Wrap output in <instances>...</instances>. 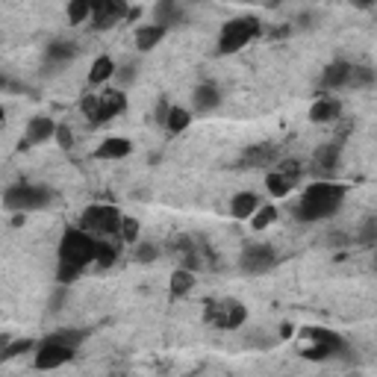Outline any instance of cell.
Returning <instances> with one entry per match:
<instances>
[{
    "instance_id": "cell-36",
    "label": "cell",
    "mask_w": 377,
    "mask_h": 377,
    "mask_svg": "<svg viewBox=\"0 0 377 377\" xmlns=\"http://www.w3.org/2000/svg\"><path fill=\"white\" fill-rule=\"evenodd\" d=\"M157 257H159L157 245H150V242H136V250H133V259H136V262H153Z\"/></svg>"
},
{
    "instance_id": "cell-16",
    "label": "cell",
    "mask_w": 377,
    "mask_h": 377,
    "mask_svg": "<svg viewBox=\"0 0 377 377\" xmlns=\"http://www.w3.org/2000/svg\"><path fill=\"white\" fill-rule=\"evenodd\" d=\"M339 157H342V142H327V145L315 148L313 162L321 174H333V169L339 165Z\"/></svg>"
},
{
    "instance_id": "cell-37",
    "label": "cell",
    "mask_w": 377,
    "mask_h": 377,
    "mask_svg": "<svg viewBox=\"0 0 377 377\" xmlns=\"http://www.w3.org/2000/svg\"><path fill=\"white\" fill-rule=\"evenodd\" d=\"M57 145H59L62 150H71V148H74V133H71V127H68V124H59V127H57Z\"/></svg>"
},
{
    "instance_id": "cell-34",
    "label": "cell",
    "mask_w": 377,
    "mask_h": 377,
    "mask_svg": "<svg viewBox=\"0 0 377 377\" xmlns=\"http://www.w3.org/2000/svg\"><path fill=\"white\" fill-rule=\"evenodd\" d=\"M80 274H83L80 265H74V262H62V259H59V269H57V280H59V286L74 283Z\"/></svg>"
},
{
    "instance_id": "cell-19",
    "label": "cell",
    "mask_w": 377,
    "mask_h": 377,
    "mask_svg": "<svg viewBox=\"0 0 377 377\" xmlns=\"http://www.w3.org/2000/svg\"><path fill=\"white\" fill-rule=\"evenodd\" d=\"M183 21V9H180L177 0H157V6H153V24H162V27H177Z\"/></svg>"
},
{
    "instance_id": "cell-24",
    "label": "cell",
    "mask_w": 377,
    "mask_h": 377,
    "mask_svg": "<svg viewBox=\"0 0 377 377\" xmlns=\"http://www.w3.org/2000/svg\"><path fill=\"white\" fill-rule=\"evenodd\" d=\"M189 124H192V113L183 106H171V113H169V121H165V130H169L171 136H180L183 130H189Z\"/></svg>"
},
{
    "instance_id": "cell-21",
    "label": "cell",
    "mask_w": 377,
    "mask_h": 377,
    "mask_svg": "<svg viewBox=\"0 0 377 377\" xmlns=\"http://www.w3.org/2000/svg\"><path fill=\"white\" fill-rule=\"evenodd\" d=\"M115 71H118V65L113 62V57H97L89 71V86H104L106 80L115 77Z\"/></svg>"
},
{
    "instance_id": "cell-4",
    "label": "cell",
    "mask_w": 377,
    "mask_h": 377,
    "mask_svg": "<svg viewBox=\"0 0 377 377\" xmlns=\"http://www.w3.org/2000/svg\"><path fill=\"white\" fill-rule=\"evenodd\" d=\"M121 221H124V215L118 213V206L92 204L83 209L80 227L89 230L92 236H121Z\"/></svg>"
},
{
    "instance_id": "cell-9",
    "label": "cell",
    "mask_w": 377,
    "mask_h": 377,
    "mask_svg": "<svg viewBox=\"0 0 377 377\" xmlns=\"http://www.w3.org/2000/svg\"><path fill=\"white\" fill-rule=\"evenodd\" d=\"M130 0H92V27L94 30H109L118 21H127Z\"/></svg>"
},
{
    "instance_id": "cell-6",
    "label": "cell",
    "mask_w": 377,
    "mask_h": 377,
    "mask_svg": "<svg viewBox=\"0 0 377 377\" xmlns=\"http://www.w3.org/2000/svg\"><path fill=\"white\" fill-rule=\"evenodd\" d=\"M50 189L48 186H33V183H18L9 186L3 192V206L12 209V213H33V209H41L50 204Z\"/></svg>"
},
{
    "instance_id": "cell-15",
    "label": "cell",
    "mask_w": 377,
    "mask_h": 377,
    "mask_svg": "<svg viewBox=\"0 0 377 377\" xmlns=\"http://www.w3.org/2000/svg\"><path fill=\"white\" fill-rule=\"evenodd\" d=\"M130 153H133V142L124 136H109L94 148L97 159H124V157H130Z\"/></svg>"
},
{
    "instance_id": "cell-22",
    "label": "cell",
    "mask_w": 377,
    "mask_h": 377,
    "mask_svg": "<svg viewBox=\"0 0 377 377\" xmlns=\"http://www.w3.org/2000/svg\"><path fill=\"white\" fill-rule=\"evenodd\" d=\"M274 159V148L271 145H250L242 153V165L245 169H254V165H269Z\"/></svg>"
},
{
    "instance_id": "cell-26",
    "label": "cell",
    "mask_w": 377,
    "mask_h": 377,
    "mask_svg": "<svg viewBox=\"0 0 377 377\" xmlns=\"http://www.w3.org/2000/svg\"><path fill=\"white\" fill-rule=\"evenodd\" d=\"M89 333L86 330H77V327H65V330H57V333H50V342H59V345H68V348H80L83 342H86Z\"/></svg>"
},
{
    "instance_id": "cell-8",
    "label": "cell",
    "mask_w": 377,
    "mask_h": 377,
    "mask_svg": "<svg viewBox=\"0 0 377 377\" xmlns=\"http://www.w3.org/2000/svg\"><path fill=\"white\" fill-rule=\"evenodd\" d=\"M277 262H280V259H277V250L271 245H265V242H250V245H245V250L239 254V269L245 274H254V277L271 271Z\"/></svg>"
},
{
    "instance_id": "cell-41",
    "label": "cell",
    "mask_w": 377,
    "mask_h": 377,
    "mask_svg": "<svg viewBox=\"0 0 377 377\" xmlns=\"http://www.w3.org/2000/svg\"><path fill=\"white\" fill-rule=\"evenodd\" d=\"M292 333H295V327H292V325H289V321H283V325H280V336H283V339H289V336H292Z\"/></svg>"
},
{
    "instance_id": "cell-40",
    "label": "cell",
    "mask_w": 377,
    "mask_h": 377,
    "mask_svg": "<svg viewBox=\"0 0 377 377\" xmlns=\"http://www.w3.org/2000/svg\"><path fill=\"white\" fill-rule=\"evenodd\" d=\"M169 113H171V104L165 101V97H159L157 109H153V118H157V124H162V127H165V121H169Z\"/></svg>"
},
{
    "instance_id": "cell-45",
    "label": "cell",
    "mask_w": 377,
    "mask_h": 377,
    "mask_svg": "<svg viewBox=\"0 0 377 377\" xmlns=\"http://www.w3.org/2000/svg\"><path fill=\"white\" fill-rule=\"evenodd\" d=\"M374 269H377V245H374Z\"/></svg>"
},
{
    "instance_id": "cell-10",
    "label": "cell",
    "mask_w": 377,
    "mask_h": 377,
    "mask_svg": "<svg viewBox=\"0 0 377 377\" xmlns=\"http://www.w3.org/2000/svg\"><path fill=\"white\" fill-rule=\"evenodd\" d=\"M74 354H77V348H68V345H59V342L45 339V342L36 348V369L53 371V369L65 366V362H71Z\"/></svg>"
},
{
    "instance_id": "cell-18",
    "label": "cell",
    "mask_w": 377,
    "mask_h": 377,
    "mask_svg": "<svg viewBox=\"0 0 377 377\" xmlns=\"http://www.w3.org/2000/svg\"><path fill=\"white\" fill-rule=\"evenodd\" d=\"M259 206L262 204L254 192H239V194H233V201H230V215L236 221H248V218H254V213Z\"/></svg>"
},
{
    "instance_id": "cell-28",
    "label": "cell",
    "mask_w": 377,
    "mask_h": 377,
    "mask_svg": "<svg viewBox=\"0 0 377 377\" xmlns=\"http://www.w3.org/2000/svg\"><path fill=\"white\" fill-rule=\"evenodd\" d=\"M33 348H36V342H33V339H15V342H6L3 348H0V360L9 362V360L21 357V354H30Z\"/></svg>"
},
{
    "instance_id": "cell-1",
    "label": "cell",
    "mask_w": 377,
    "mask_h": 377,
    "mask_svg": "<svg viewBox=\"0 0 377 377\" xmlns=\"http://www.w3.org/2000/svg\"><path fill=\"white\" fill-rule=\"evenodd\" d=\"M348 189L342 183H333V180H315L301 192V201L295 206V218L306 221V225H315V221H325L330 215H336L342 204H345Z\"/></svg>"
},
{
    "instance_id": "cell-13",
    "label": "cell",
    "mask_w": 377,
    "mask_h": 377,
    "mask_svg": "<svg viewBox=\"0 0 377 377\" xmlns=\"http://www.w3.org/2000/svg\"><path fill=\"white\" fill-rule=\"evenodd\" d=\"M339 118H342V101H336V97H330V94H321L310 106L313 124H336Z\"/></svg>"
},
{
    "instance_id": "cell-23",
    "label": "cell",
    "mask_w": 377,
    "mask_h": 377,
    "mask_svg": "<svg viewBox=\"0 0 377 377\" xmlns=\"http://www.w3.org/2000/svg\"><path fill=\"white\" fill-rule=\"evenodd\" d=\"M192 289H194V271L177 269V271L171 274V295H174V298H186Z\"/></svg>"
},
{
    "instance_id": "cell-33",
    "label": "cell",
    "mask_w": 377,
    "mask_h": 377,
    "mask_svg": "<svg viewBox=\"0 0 377 377\" xmlns=\"http://www.w3.org/2000/svg\"><path fill=\"white\" fill-rule=\"evenodd\" d=\"M118 259V250H115V245H109V242H104V239H97V257H94V262L101 265V269H109Z\"/></svg>"
},
{
    "instance_id": "cell-35",
    "label": "cell",
    "mask_w": 377,
    "mask_h": 377,
    "mask_svg": "<svg viewBox=\"0 0 377 377\" xmlns=\"http://www.w3.org/2000/svg\"><path fill=\"white\" fill-rule=\"evenodd\" d=\"M138 233H142L138 221L130 218V215H124V221H121V239H124V242H130V245H136V242H138Z\"/></svg>"
},
{
    "instance_id": "cell-7",
    "label": "cell",
    "mask_w": 377,
    "mask_h": 377,
    "mask_svg": "<svg viewBox=\"0 0 377 377\" xmlns=\"http://www.w3.org/2000/svg\"><path fill=\"white\" fill-rule=\"evenodd\" d=\"M204 321L221 330H236L248 321V306L242 301H209L204 306Z\"/></svg>"
},
{
    "instance_id": "cell-29",
    "label": "cell",
    "mask_w": 377,
    "mask_h": 377,
    "mask_svg": "<svg viewBox=\"0 0 377 377\" xmlns=\"http://www.w3.org/2000/svg\"><path fill=\"white\" fill-rule=\"evenodd\" d=\"M274 221H277V206L265 204V206H259L257 213H254V218H250V227L259 233V230H265V227H271Z\"/></svg>"
},
{
    "instance_id": "cell-5",
    "label": "cell",
    "mask_w": 377,
    "mask_h": 377,
    "mask_svg": "<svg viewBox=\"0 0 377 377\" xmlns=\"http://www.w3.org/2000/svg\"><path fill=\"white\" fill-rule=\"evenodd\" d=\"M304 336V357L306 360H327L333 354H342L345 351V339L339 336V333L333 330H325V327H304L301 330Z\"/></svg>"
},
{
    "instance_id": "cell-11",
    "label": "cell",
    "mask_w": 377,
    "mask_h": 377,
    "mask_svg": "<svg viewBox=\"0 0 377 377\" xmlns=\"http://www.w3.org/2000/svg\"><path fill=\"white\" fill-rule=\"evenodd\" d=\"M124 109H127V94H124V89H106V92H101V106H97V113L89 124L92 127H101V124L118 118Z\"/></svg>"
},
{
    "instance_id": "cell-30",
    "label": "cell",
    "mask_w": 377,
    "mask_h": 377,
    "mask_svg": "<svg viewBox=\"0 0 377 377\" xmlns=\"http://www.w3.org/2000/svg\"><path fill=\"white\" fill-rule=\"evenodd\" d=\"M86 18H92V0H68V21L83 24Z\"/></svg>"
},
{
    "instance_id": "cell-17",
    "label": "cell",
    "mask_w": 377,
    "mask_h": 377,
    "mask_svg": "<svg viewBox=\"0 0 377 377\" xmlns=\"http://www.w3.org/2000/svg\"><path fill=\"white\" fill-rule=\"evenodd\" d=\"M192 104H194L198 113H213V109H218L221 106L218 86H215V83H201V86L194 89V94H192Z\"/></svg>"
},
{
    "instance_id": "cell-3",
    "label": "cell",
    "mask_w": 377,
    "mask_h": 377,
    "mask_svg": "<svg viewBox=\"0 0 377 377\" xmlns=\"http://www.w3.org/2000/svg\"><path fill=\"white\" fill-rule=\"evenodd\" d=\"M259 21L257 18H233L227 21L225 27H221V36H218V53L221 57H230V53H239L242 48H248V41L250 38H257L259 36Z\"/></svg>"
},
{
    "instance_id": "cell-12",
    "label": "cell",
    "mask_w": 377,
    "mask_h": 377,
    "mask_svg": "<svg viewBox=\"0 0 377 377\" xmlns=\"http://www.w3.org/2000/svg\"><path fill=\"white\" fill-rule=\"evenodd\" d=\"M57 127H59V124L53 121L50 115L30 118V124H27V130H24L27 145H45V142H50V138H57Z\"/></svg>"
},
{
    "instance_id": "cell-2",
    "label": "cell",
    "mask_w": 377,
    "mask_h": 377,
    "mask_svg": "<svg viewBox=\"0 0 377 377\" xmlns=\"http://www.w3.org/2000/svg\"><path fill=\"white\" fill-rule=\"evenodd\" d=\"M97 257V239L83 230V227H68L62 233V242H59V259L62 262H74L80 265V269H86V265H92Z\"/></svg>"
},
{
    "instance_id": "cell-44",
    "label": "cell",
    "mask_w": 377,
    "mask_h": 377,
    "mask_svg": "<svg viewBox=\"0 0 377 377\" xmlns=\"http://www.w3.org/2000/svg\"><path fill=\"white\" fill-rule=\"evenodd\" d=\"M262 3H265V6H271V9H274L277 3H280V0H262Z\"/></svg>"
},
{
    "instance_id": "cell-39",
    "label": "cell",
    "mask_w": 377,
    "mask_h": 377,
    "mask_svg": "<svg viewBox=\"0 0 377 377\" xmlns=\"http://www.w3.org/2000/svg\"><path fill=\"white\" fill-rule=\"evenodd\" d=\"M277 171H283L286 177H292V180L298 183V177H301V171H304V165H301L298 159H283V162H280V169H277Z\"/></svg>"
},
{
    "instance_id": "cell-32",
    "label": "cell",
    "mask_w": 377,
    "mask_h": 377,
    "mask_svg": "<svg viewBox=\"0 0 377 377\" xmlns=\"http://www.w3.org/2000/svg\"><path fill=\"white\" fill-rule=\"evenodd\" d=\"M374 80H377V74L371 71V68L354 65V71H351V80H348V86H354V89H366V86H371Z\"/></svg>"
},
{
    "instance_id": "cell-38",
    "label": "cell",
    "mask_w": 377,
    "mask_h": 377,
    "mask_svg": "<svg viewBox=\"0 0 377 377\" xmlns=\"http://www.w3.org/2000/svg\"><path fill=\"white\" fill-rule=\"evenodd\" d=\"M136 71H138V68L130 62V65H124V68H118V71H115V77H118V89H127L130 86V83L136 80Z\"/></svg>"
},
{
    "instance_id": "cell-25",
    "label": "cell",
    "mask_w": 377,
    "mask_h": 377,
    "mask_svg": "<svg viewBox=\"0 0 377 377\" xmlns=\"http://www.w3.org/2000/svg\"><path fill=\"white\" fill-rule=\"evenodd\" d=\"M292 186H295V180L286 177L283 171H271L269 177H265V189H269L274 198H286V194L292 192Z\"/></svg>"
},
{
    "instance_id": "cell-27",
    "label": "cell",
    "mask_w": 377,
    "mask_h": 377,
    "mask_svg": "<svg viewBox=\"0 0 377 377\" xmlns=\"http://www.w3.org/2000/svg\"><path fill=\"white\" fill-rule=\"evenodd\" d=\"M74 53H77V45H74V41L59 38V41H50V45H48V59H50V62L74 59Z\"/></svg>"
},
{
    "instance_id": "cell-14",
    "label": "cell",
    "mask_w": 377,
    "mask_h": 377,
    "mask_svg": "<svg viewBox=\"0 0 377 377\" xmlns=\"http://www.w3.org/2000/svg\"><path fill=\"white\" fill-rule=\"evenodd\" d=\"M351 71H354V65L351 62H345V59H336V62H330L325 68V74H321V89H345L348 86V80H351Z\"/></svg>"
},
{
    "instance_id": "cell-43",
    "label": "cell",
    "mask_w": 377,
    "mask_h": 377,
    "mask_svg": "<svg viewBox=\"0 0 377 377\" xmlns=\"http://www.w3.org/2000/svg\"><path fill=\"white\" fill-rule=\"evenodd\" d=\"M351 3H354V6H360V9H369V6L374 3V0H351Z\"/></svg>"
},
{
    "instance_id": "cell-42",
    "label": "cell",
    "mask_w": 377,
    "mask_h": 377,
    "mask_svg": "<svg viewBox=\"0 0 377 377\" xmlns=\"http://www.w3.org/2000/svg\"><path fill=\"white\" fill-rule=\"evenodd\" d=\"M330 245H348V239H345V233H333V239H330Z\"/></svg>"
},
{
    "instance_id": "cell-20",
    "label": "cell",
    "mask_w": 377,
    "mask_h": 377,
    "mask_svg": "<svg viewBox=\"0 0 377 377\" xmlns=\"http://www.w3.org/2000/svg\"><path fill=\"white\" fill-rule=\"evenodd\" d=\"M165 33H169V27H162V24H145V27H138L136 30V48L148 53L159 45V41L165 38Z\"/></svg>"
},
{
    "instance_id": "cell-31",
    "label": "cell",
    "mask_w": 377,
    "mask_h": 377,
    "mask_svg": "<svg viewBox=\"0 0 377 377\" xmlns=\"http://www.w3.org/2000/svg\"><path fill=\"white\" fill-rule=\"evenodd\" d=\"M357 245H377V215L362 221V227L357 230Z\"/></svg>"
}]
</instances>
